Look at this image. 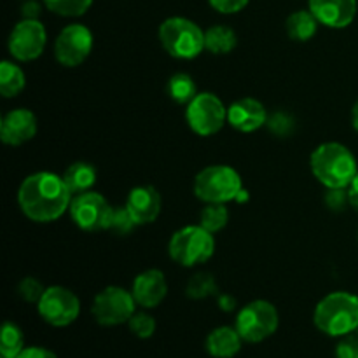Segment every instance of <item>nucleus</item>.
<instances>
[{
    "mask_svg": "<svg viewBox=\"0 0 358 358\" xmlns=\"http://www.w3.org/2000/svg\"><path fill=\"white\" fill-rule=\"evenodd\" d=\"M21 212L34 222H52L70 210L72 192L63 177L51 171H37L23 180L17 191Z\"/></svg>",
    "mask_w": 358,
    "mask_h": 358,
    "instance_id": "nucleus-1",
    "label": "nucleus"
},
{
    "mask_svg": "<svg viewBox=\"0 0 358 358\" xmlns=\"http://www.w3.org/2000/svg\"><path fill=\"white\" fill-rule=\"evenodd\" d=\"M310 164L317 180L327 189L348 187L358 171L352 150L338 142L318 145L311 154Z\"/></svg>",
    "mask_w": 358,
    "mask_h": 358,
    "instance_id": "nucleus-2",
    "label": "nucleus"
},
{
    "mask_svg": "<svg viewBox=\"0 0 358 358\" xmlns=\"http://www.w3.org/2000/svg\"><path fill=\"white\" fill-rule=\"evenodd\" d=\"M315 325L331 338H343L358 327V297L350 292H332L315 308Z\"/></svg>",
    "mask_w": 358,
    "mask_h": 358,
    "instance_id": "nucleus-3",
    "label": "nucleus"
},
{
    "mask_svg": "<svg viewBox=\"0 0 358 358\" xmlns=\"http://www.w3.org/2000/svg\"><path fill=\"white\" fill-rule=\"evenodd\" d=\"M164 51L178 59H192L205 49V31L187 17H168L159 27Z\"/></svg>",
    "mask_w": 358,
    "mask_h": 358,
    "instance_id": "nucleus-4",
    "label": "nucleus"
},
{
    "mask_svg": "<svg viewBox=\"0 0 358 358\" xmlns=\"http://www.w3.org/2000/svg\"><path fill=\"white\" fill-rule=\"evenodd\" d=\"M243 191L241 177L227 164H213L199 171L194 178V194L205 203L236 201Z\"/></svg>",
    "mask_w": 358,
    "mask_h": 358,
    "instance_id": "nucleus-5",
    "label": "nucleus"
},
{
    "mask_svg": "<svg viewBox=\"0 0 358 358\" xmlns=\"http://www.w3.org/2000/svg\"><path fill=\"white\" fill-rule=\"evenodd\" d=\"M170 257L184 268H192L208 261L215 252V240L201 226H185L171 236L168 245Z\"/></svg>",
    "mask_w": 358,
    "mask_h": 358,
    "instance_id": "nucleus-6",
    "label": "nucleus"
},
{
    "mask_svg": "<svg viewBox=\"0 0 358 358\" xmlns=\"http://www.w3.org/2000/svg\"><path fill=\"white\" fill-rule=\"evenodd\" d=\"M280 325L276 308L268 301H252L245 304L236 317V331L245 343H262L271 338Z\"/></svg>",
    "mask_w": 358,
    "mask_h": 358,
    "instance_id": "nucleus-7",
    "label": "nucleus"
},
{
    "mask_svg": "<svg viewBox=\"0 0 358 358\" xmlns=\"http://www.w3.org/2000/svg\"><path fill=\"white\" fill-rule=\"evenodd\" d=\"M136 301L131 292L122 287H107L93 301L91 313L103 327H115L129 322L136 313Z\"/></svg>",
    "mask_w": 358,
    "mask_h": 358,
    "instance_id": "nucleus-8",
    "label": "nucleus"
},
{
    "mask_svg": "<svg viewBox=\"0 0 358 358\" xmlns=\"http://www.w3.org/2000/svg\"><path fill=\"white\" fill-rule=\"evenodd\" d=\"M185 119L192 131L199 136H210L219 133L227 122V108L222 100L213 93H198L187 105Z\"/></svg>",
    "mask_w": 358,
    "mask_h": 358,
    "instance_id": "nucleus-9",
    "label": "nucleus"
},
{
    "mask_svg": "<svg viewBox=\"0 0 358 358\" xmlns=\"http://www.w3.org/2000/svg\"><path fill=\"white\" fill-rule=\"evenodd\" d=\"M114 206L100 194V192L87 191L76 194L70 203V217L77 227L87 233L107 231L110 224Z\"/></svg>",
    "mask_w": 358,
    "mask_h": 358,
    "instance_id": "nucleus-10",
    "label": "nucleus"
},
{
    "mask_svg": "<svg viewBox=\"0 0 358 358\" xmlns=\"http://www.w3.org/2000/svg\"><path fill=\"white\" fill-rule=\"evenodd\" d=\"M42 320L52 327H66L73 324L80 313V303L72 290L65 287H49L37 303Z\"/></svg>",
    "mask_w": 358,
    "mask_h": 358,
    "instance_id": "nucleus-11",
    "label": "nucleus"
},
{
    "mask_svg": "<svg viewBox=\"0 0 358 358\" xmlns=\"http://www.w3.org/2000/svg\"><path fill=\"white\" fill-rule=\"evenodd\" d=\"M48 34L38 20H21L10 30L9 52L17 62H34L44 52Z\"/></svg>",
    "mask_w": 358,
    "mask_h": 358,
    "instance_id": "nucleus-12",
    "label": "nucleus"
},
{
    "mask_svg": "<svg viewBox=\"0 0 358 358\" xmlns=\"http://www.w3.org/2000/svg\"><path fill=\"white\" fill-rule=\"evenodd\" d=\"M93 49V34L80 23L69 24L55 42V58L63 66H79Z\"/></svg>",
    "mask_w": 358,
    "mask_h": 358,
    "instance_id": "nucleus-13",
    "label": "nucleus"
},
{
    "mask_svg": "<svg viewBox=\"0 0 358 358\" xmlns=\"http://www.w3.org/2000/svg\"><path fill=\"white\" fill-rule=\"evenodd\" d=\"M37 133V117L28 108H14L7 112L0 122V140L6 145H23Z\"/></svg>",
    "mask_w": 358,
    "mask_h": 358,
    "instance_id": "nucleus-14",
    "label": "nucleus"
},
{
    "mask_svg": "<svg viewBox=\"0 0 358 358\" xmlns=\"http://www.w3.org/2000/svg\"><path fill=\"white\" fill-rule=\"evenodd\" d=\"M268 121L264 105L255 98H241L227 108V122L241 133L257 131Z\"/></svg>",
    "mask_w": 358,
    "mask_h": 358,
    "instance_id": "nucleus-15",
    "label": "nucleus"
},
{
    "mask_svg": "<svg viewBox=\"0 0 358 358\" xmlns=\"http://www.w3.org/2000/svg\"><path fill=\"white\" fill-rule=\"evenodd\" d=\"M131 294L138 306L147 308V310L159 306L168 294V283L163 271L147 269V271L140 273L133 282Z\"/></svg>",
    "mask_w": 358,
    "mask_h": 358,
    "instance_id": "nucleus-16",
    "label": "nucleus"
},
{
    "mask_svg": "<svg viewBox=\"0 0 358 358\" xmlns=\"http://www.w3.org/2000/svg\"><path fill=\"white\" fill-rule=\"evenodd\" d=\"M310 10L325 27L346 28L357 14V0H310Z\"/></svg>",
    "mask_w": 358,
    "mask_h": 358,
    "instance_id": "nucleus-17",
    "label": "nucleus"
},
{
    "mask_svg": "<svg viewBox=\"0 0 358 358\" xmlns=\"http://www.w3.org/2000/svg\"><path fill=\"white\" fill-rule=\"evenodd\" d=\"M126 208L135 219L136 226H145L154 222L161 212V196L150 185H138L129 192L126 199Z\"/></svg>",
    "mask_w": 358,
    "mask_h": 358,
    "instance_id": "nucleus-18",
    "label": "nucleus"
},
{
    "mask_svg": "<svg viewBox=\"0 0 358 358\" xmlns=\"http://www.w3.org/2000/svg\"><path fill=\"white\" fill-rule=\"evenodd\" d=\"M241 339L240 332L236 327H217L212 331L206 338V352L213 358H233L240 353L241 350Z\"/></svg>",
    "mask_w": 358,
    "mask_h": 358,
    "instance_id": "nucleus-19",
    "label": "nucleus"
},
{
    "mask_svg": "<svg viewBox=\"0 0 358 358\" xmlns=\"http://www.w3.org/2000/svg\"><path fill=\"white\" fill-rule=\"evenodd\" d=\"M63 180L72 194H83V192L91 191L96 182V168L86 161H77L66 168Z\"/></svg>",
    "mask_w": 358,
    "mask_h": 358,
    "instance_id": "nucleus-20",
    "label": "nucleus"
},
{
    "mask_svg": "<svg viewBox=\"0 0 358 358\" xmlns=\"http://www.w3.org/2000/svg\"><path fill=\"white\" fill-rule=\"evenodd\" d=\"M287 35L292 41L306 42L315 37L318 28V20L311 10H297L287 17Z\"/></svg>",
    "mask_w": 358,
    "mask_h": 358,
    "instance_id": "nucleus-21",
    "label": "nucleus"
},
{
    "mask_svg": "<svg viewBox=\"0 0 358 358\" xmlns=\"http://www.w3.org/2000/svg\"><path fill=\"white\" fill-rule=\"evenodd\" d=\"M238 44V37L233 28L226 24H215L205 31V49L213 55H227Z\"/></svg>",
    "mask_w": 358,
    "mask_h": 358,
    "instance_id": "nucleus-22",
    "label": "nucleus"
},
{
    "mask_svg": "<svg viewBox=\"0 0 358 358\" xmlns=\"http://www.w3.org/2000/svg\"><path fill=\"white\" fill-rule=\"evenodd\" d=\"M24 73L14 62L3 59L0 63V93L3 98H14L24 90Z\"/></svg>",
    "mask_w": 358,
    "mask_h": 358,
    "instance_id": "nucleus-23",
    "label": "nucleus"
},
{
    "mask_svg": "<svg viewBox=\"0 0 358 358\" xmlns=\"http://www.w3.org/2000/svg\"><path fill=\"white\" fill-rule=\"evenodd\" d=\"M166 91L170 98L177 103L189 105L198 94V87H196L194 79L189 73H175L170 77L166 84Z\"/></svg>",
    "mask_w": 358,
    "mask_h": 358,
    "instance_id": "nucleus-24",
    "label": "nucleus"
},
{
    "mask_svg": "<svg viewBox=\"0 0 358 358\" xmlns=\"http://www.w3.org/2000/svg\"><path fill=\"white\" fill-rule=\"evenodd\" d=\"M24 350V338L21 329L13 322H6L0 336V357L16 358Z\"/></svg>",
    "mask_w": 358,
    "mask_h": 358,
    "instance_id": "nucleus-25",
    "label": "nucleus"
},
{
    "mask_svg": "<svg viewBox=\"0 0 358 358\" xmlns=\"http://www.w3.org/2000/svg\"><path fill=\"white\" fill-rule=\"evenodd\" d=\"M227 220H229V212L224 206V203H206L205 208L201 210V215H199V226L213 234L224 229Z\"/></svg>",
    "mask_w": 358,
    "mask_h": 358,
    "instance_id": "nucleus-26",
    "label": "nucleus"
},
{
    "mask_svg": "<svg viewBox=\"0 0 358 358\" xmlns=\"http://www.w3.org/2000/svg\"><path fill=\"white\" fill-rule=\"evenodd\" d=\"M217 290H219V287H217L215 278L210 273H198L189 280L185 294L191 299H206L210 296H215Z\"/></svg>",
    "mask_w": 358,
    "mask_h": 358,
    "instance_id": "nucleus-27",
    "label": "nucleus"
},
{
    "mask_svg": "<svg viewBox=\"0 0 358 358\" xmlns=\"http://www.w3.org/2000/svg\"><path fill=\"white\" fill-rule=\"evenodd\" d=\"M44 6L51 13L65 17H77L83 16L91 7L93 0H42Z\"/></svg>",
    "mask_w": 358,
    "mask_h": 358,
    "instance_id": "nucleus-28",
    "label": "nucleus"
},
{
    "mask_svg": "<svg viewBox=\"0 0 358 358\" xmlns=\"http://www.w3.org/2000/svg\"><path fill=\"white\" fill-rule=\"evenodd\" d=\"M136 227L135 219L131 217L129 210L124 206H114V212H112L110 224H108V229L112 233H115L117 236H128L133 233V229Z\"/></svg>",
    "mask_w": 358,
    "mask_h": 358,
    "instance_id": "nucleus-29",
    "label": "nucleus"
},
{
    "mask_svg": "<svg viewBox=\"0 0 358 358\" xmlns=\"http://www.w3.org/2000/svg\"><path fill=\"white\" fill-rule=\"evenodd\" d=\"M266 126L269 128V131L276 136H282L287 138L289 135H292V131L296 129V121L290 114L287 112H275V114L268 115V121Z\"/></svg>",
    "mask_w": 358,
    "mask_h": 358,
    "instance_id": "nucleus-30",
    "label": "nucleus"
},
{
    "mask_svg": "<svg viewBox=\"0 0 358 358\" xmlns=\"http://www.w3.org/2000/svg\"><path fill=\"white\" fill-rule=\"evenodd\" d=\"M128 325L129 331L140 339H149L150 336L156 332V320H154V317H150L149 313H143V311L133 315V317L129 318Z\"/></svg>",
    "mask_w": 358,
    "mask_h": 358,
    "instance_id": "nucleus-31",
    "label": "nucleus"
},
{
    "mask_svg": "<svg viewBox=\"0 0 358 358\" xmlns=\"http://www.w3.org/2000/svg\"><path fill=\"white\" fill-rule=\"evenodd\" d=\"M44 292L45 287L42 285L37 278H34V276H27V278L21 280L20 285H17V294H20L21 299L27 301V303L37 304L38 301H41V297L44 296Z\"/></svg>",
    "mask_w": 358,
    "mask_h": 358,
    "instance_id": "nucleus-32",
    "label": "nucleus"
},
{
    "mask_svg": "<svg viewBox=\"0 0 358 358\" xmlns=\"http://www.w3.org/2000/svg\"><path fill=\"white\" fill-rule=\"evenodd\" d=\"M325 205H327V208L332 210V212H343V210L350 205L348 187L327 189V194H325Z\"/></svg>",
    "mask_w": 358,
    "mask_h": 358,
    "instance_id": "nucleus-33",
    "label": "nucleus"
},
{
    "mask_svg": "<svg viewBox=\"0 0 358 358\" xmlns=\"http://www.w3.org/2000/svg\"><path fill=\"white\" fill-rule=\"evenodd\" d=\"M336 358H358V336H343L336 346Z\"/></svg>",
    "mask_w": 358,
    "mask_h": 358,
    "instance_id": "nucleus-34",
    "label": "nucleus"
},
{
    "mask_svg": "<svg viewBox=\"0 0 358 358\" xmlns=\"http://www.w3.org/2000/svg\"><path fill=\"white\" fill-rule=\"evenodd\" d=\"M208 2L217 13L234 14V13H240L241 9H245L250 0H208Z\"/></svg>",
    "mask_w": 358,
    "mask_h": 358,
    "instance_id": "nucleus-35",
    "label": "nucleus"
},
{
    "mask_svg": "<svg viewBox=\"0 0 358 358\" xmlns=\"http://www.w3.org/2000/svg\"><path fill=\"white\" fill-rule=\"evenodd\" d=\"M16 358H58L51 350L41 348V346H30V348H24Z\"/></svg>",
    "mask_w": 358,
    "mask_h": 358,
    "instance_id": "nucleus-36",
    "label": "nucleus"
},
{
    "mask_svg": "<svg viewBox=\"0 0 358 358\" xmlns=\"http://www.w3.org/2000/svg\"><path fill=\"white\" fill-rule=\"evenodd\" d=\"M21 14H23V20H37L41 14V3L35 0H27L21 7Z\"/></svg>",
    "mask_w": 358,
    "mask_h": 358,
    "instance_id": "nucleus-37",
    "label": "nucleus"
},
{
    "mask_svg": "<svg viewBox=\"0 0 358 358\" xmlns=\"http://www.w3.org/2000/svg\"><path fill=\"white\" fill-rule=\"evenodd\" d=\"M219 308L222 311H226V313H229V311H233L234 308H236V299H234L233 296H229V294H224V296H219Z\"/></svg>",
    "mask_w": 358,
    "mask_h": 358,
    "instance_id": "nucleus-38",
    "label": "nucleus"
},
{
    "mask_svg": "<svg viewBox=\"0 0 358 358\" xmlns=\"http://www.w3.org/2000/svg\"><path fill=\"white\" fill-rule=\"evenodd\" d=\"M348 196H350V205L358 212V171L355 178L352 180V184L348 185Z\"/></svg>",
    "mask_w": 358,
    "mask_h": 358,
    "instance_id": "nucleus-39",
    "label": "nucleus"
},
{
    "mask_svg": "<svg viewBox=\"0 0 358 358\" xmlns=\"http://www.w3.org/2000/svg\"><path fill=\"white\" fill-rule=\"evenodd\" d=\"M352 122H353V128L358 131V100L353 105V110H352Z\"/></svg>",
    "mask_w": 358,
    "mask_h": 358,
    "instance_id": "nucleus-40",
    "label": "nucleus"
},
{
    "mask_svg": "<svg viewBox=\"0 0 358 358\" xmlns=\"http://www.w3.org/2000/svg\"><path fill=\"white\" fill-rule=\"evenodd\" d=\"M247 199H248V194H247V191H245V189H243V191H241L240 194H238L236 201L238 203H245V201H247Z\"/></svg>",
    "mask_w": 358,
    "mask_h": 358,
    "instance_id": "nucleus-41",
    "label": "nucleus"
},
{
    "mask_svg": "<svg viewBox=\"0 0 358 358\" xmlns=\"http://www.w3.org/2000/svg\"><path fill=\"white\" fill-rule=\"evenodd\" d=\"M355 334H357V336H358V327H357V331H355Z\"/></svg>",
    "mask_w": 358,
    "mask_h": 358,
    "instance_id": "nucleus-42",
    "label": "nucleus"
}]
</instances>
